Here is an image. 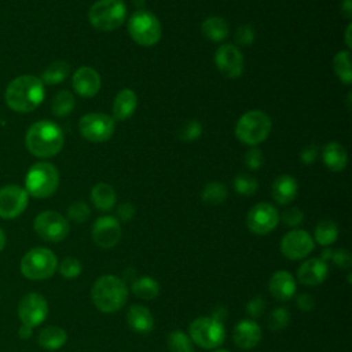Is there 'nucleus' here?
Returning <instances> with one entry per match:
<instances>
[{
  "label": "nucleus",
  "instance_id": "obj_1",
  "mask_svg": "<svg viewBox=\"0 0 352 352\" xmlns=\"http://www.w3.org/2000/svg\"><path fill=\"white\" fill-rule=\"evenodd\" d=\"M45 89L43 81L32 74L18 76L11 80L4 92L7 106L16 113L36 110L44 100Z\"/></svg>",
  "mask_w": 352,
  "mask_h": 352
},
{
  "label": "nucleus",
  "instance_id": "obj_2",
  "mask_svg": "<svg viewBox=\"0 0 352 352\" xmlns=\"http://www.w3.org/2000/svg\"><path fill=\"white\" fill-rule=\"evenodd\" d=\"M63 132L52 121L33 122L26 131L25 146L30 154L38 158H51L63 147Z\"/></svg>",
  "mask_w": 352,
  "mask_h": 352
},
{
  "label": "nucleus",
  "instance_id": "obj_3",
  "mask_svg": "<svg viewBox=\"0 0 352 352\" xmlns=\"http://www.w3.org/2000/svg\"><path fill=\"white\" fill-rule=\"evenodd\" d=\"M91 298L99 311L111 314L126 302L128 287L125 282L116 275H102L92 285Z\"/></svg>",
  "mask_w": 352,
  "mask_h": 352
},
{
  "label": "nucleus",
  "instance_id": "obj_4",
  "mask_svg": "<svg viewBox=\"0 0 352 352\" xmlns=\"http://www.w3.org/2000/svg\"><path fill=\"white\" fill-rule=\"evenodd\" d=\"M59 186L58 169L45 161L32 165L25 176V190L34 198L51 197Z\"/></svg>",
  "mask_w": 352,
  "mask_h": 352
},
{
  "label": "nucleus",
  "instance_id": "obj_5",
  "mask_svg": "<svg viewBox=\"0 0 352 352\" xmlns=\"http://www.w3.org/2000/svg\"><path fill=\"white\" fill-rule=\"evenodd\" d=\"M271 118L261 110L246 111L235 125V136L248 146L264 142L271 132Z\"/></svg>",
  "mask_w": 352,
  "mask_h": 352
},
{
  "label": "nucleus",
  "instance_id": "obj_6",
  "mask_svg": "<svg viewBox=\"0 0 352 352\" xmlns=\"http://www.w3.org/2000/svg\"><path fill=\"white\" fill-rule=\"evenodd\" d=\"M126 16V7L122 0H98L89 11L88 19L95 29L110 32L120 28Z\"/></svg>",
  "mask_w": 352,
  "mask_h": 352
},
{
  "label": "nucleus",
  "instance_id": "obj_7",
  "mask_svg": "<svg viewBox=\"0 0 352 352\" xmlns=\"http://www.w3.org/2000/svg\"><path fill=\"white\" fill-rule=\"evenodd\" d=\"M58 268L56 256L47 248H33L21 260V272L32 280L48 279Z\"/></svg>",
  "mask_w": 352,
  "mask_h": 352
},
{
  "label": "nucleus",
  "instance_id": "obj_8",
  "mask_svg": "<svg viewBox=\"0 0 352 352\" xmlns=\"http://www.w3.org/2000/svg\"><path fill=\"white\" fill-rule=\"evenodd\" d=\"M128 33L132 40L140 45L150 47L161 38V23L150 11L139 10L128 21Z\"/></svg>",
  "mask_w": 352,
  "mask_h": 352
},
{
  "label": "nucleus",
  "instance_id": "obj_9",
  "mask_svg": "<svg viewBox=\"0 0 352 352\" xmlns=\"http://www.w3.org/2000/svg\"><path fill=\"white\" fill-rule=\"evenodd\" d=\"M188 334L190 340L201 348L213 349L223 344L226 338V329L223 322L212 316H199L191 322Z\"/></svg>",
  "mask_w": 352,
  "mask_h": 352
},
{
  "label": "nucleus",
  "instance_id": "obj_10",
  "mask_svg": "<svg viewBox=\"0 0 352 352\" xmlns=\"http://www.w3.org/2000/svg\"><path fill=\"white\" fill-rule=\"evenodd\" d=\"M36 234L48 242H60L69 235V221L55 210H44L38 213L33 221Z\"/></svg>",
  "mask_w": 352,
  "mask_h": 352
},
{
  "label": "nucleus",
  "instance_id": "obj_11",
  "mask_svg": "<svg viewBox=\"0 0 352 352\" xmlns=\"http://www.w3.org/2000/svg\"><path fill=\"white\" fill-rule=\"evenodd\" d=\"M114 118L104 113H88L78 121V131L81 136L94 143L109 140L114 132Z\"/></svg>",
  "mask_w": 352,
  "mask_h": 352
},
{
  "label": "nucleus",
  "instance_id": "obj_12",
  "mask_svg": "<svg viewBox=\"0 0 352 352\" xmlns=\"http://www.w3.org/2000/svg\"><path fill=\"white\" fill-rule=\"evenodd\" d=\"M48 315L47 300L38 293L25 294L18 304V316L23 326L30 329L41 324Z\"/></svg>",
  "mask_w": 352,
  "mask_h": 352
},
{
  "label": "nucleus",
  "instance_id": "obj_13",
  "mask_svg": "<svg viewBox=\"0 0 352 352\" xmlns=\"http://www.w3.org/2000/svg\"><path fill=\"white\" fill-rule=\"evenodd\" d=\"M279 223V214L275 206H272L268 202H258L250 210L246 216V224L248 228L258 235H264L271 232Z\"/></svg>",
  "mask_w": 352,
  "mask_h": 352
},
{
  "label": "nucleus",
  "instance_id": "obj_14",
  "mask_svg": "<svg viewBox=\"0 0 352 352\" xmlns=\"http://www.w3.org/2000/svg\"><path fill=\"white\" fill-rule=\"evenodd\" d=\"M29 195L25 188L8 184L0 188V217L15 219L28 206Z\"/></svg>",
  "mask_w": 352,
  "mask_h": 352
},
{
  "label": "nucleus",
  "instance_id": "obj_15",
  "mask_svg": "<svg viewBox=\"0 0 352 352\" xmlns=\"http://www.w3.org/2000/svg\"><path fill=\"white\" fill-rule=\"evenodd\" d=\"M314 239L304 230H292L280 241V252L290 260L307 257L314 250Z\"/></svg>",
  "mask_w": 352,
  "mask_h": 352
},
{
  "label": "nucleus",
  "instance_id": "obj_16",
  "mask_svg": "<svg viewBox=\"0 0 352 352\" xmlns=\"http://www.w3.org/2000/svg\"><path fill=\"white\" fill-rule=\"evenodd\" d=\"M214 63L219 72L228 78H236L243 72V55L239 48L232 44H223L217 48Z\"/></svg>",
  "mask_w": 352,
  "mask_h": 352
},
{
  "label": "nucleus",
  "instance_id": "obj_17",
  "mask_svg": "<svg viewBox=\"0 0 352 352\" xmlns=\"http://www.w3.org/2000/svg\"><path fill=\"white\" fill-rule=\"evenodd\" d=\"M92 239L102 249L116 246L121 239V226L116 217L102 216L92 226Z\"/></svg>",
  "mask_w": 352,
  "mask_h": 352
},
{
  "label": "nucleus",
  "instance_id": "obj_18",
  "mask_svg": "<svg viewBox=\"0 0 352 352\" xmlns=\"http://www.w3.org/2000/svg\"><path fill=\"white\" fill-rule=\"evenodd\" d=\"M72 85L76 94L82 98H92L100 89V76L99 73L88 66L77 69L72 77Z\"/></svg>",
  "mask_w": 352,
  "mask_h": 352
},
{
  "label": "nucleus",
  "instance_id": "obj_19",
  "mask_svg": "<svg viewBox=\"0 0 352 352\" xmlns=\"http://www.w3.org/2000/svg\"><path fill=\"white\" fill-rule=\"evenodd\" d=\"M232 340L241 349H252L261 340V329L254 320H241L232 331Z\"/></svg>",
  "mask_w": 352,
  "mask_h": 352
},
{
  "label": "nucleus",
  "instance_id": "obj_20",
  "mask_svg": "<svg viewBox=\"0 0 352 352\" xmlns=\"http://www.w3.org/2000/svg\"><path fill=\"white\" fill-rule=\"evenodd\" d=\"M329 268L324 261L320 258H308L297 270V278L300 283L305 286L320 285L327 276Z\"/></svg>",
  "mask_w": 352,
  "mask_h": 352
},
{
  "label": "nucleus",
  "instance_id": "obj_21",
  "mask_svg": "<svg viewBox=\"0 0 352 352\" xmlns=\"http://www.w3.org/2000/svg\"><path fill=\"white\" fill-rule=\"evenodd\" d=\"M268 287L274 298L279 301H287L296 293V280L290 272L276 271L272 274Z\"/></svg>",
  "mask_w": 352,
  "mask_h": 352
},
{
  "label": "nucleus",
  "instance_id": "obj_22",
  "mask_svg": "<svg viewBox=\"0 0 352 352\" xmlns=\"http://www.w3.org/2000/svg\"><path fill=\"white\" fill-rule=\"evenodd\" d=\"M297 180L290 175H280L272 183V197L280 205L293 202L297 197Z\"/></svg>",
  "mask_w": 352,
  "mask_h": 352
},
{
  "label": "nucleus",
  "instance_id": "obj_23",
  "mask_svg": "<svg viewBox=\"0 0 352 352\" xmlns=\"http://www.w3.org/2000/svg\"><path fill=\"white\" fill-rule=\"evenodd\" d=\"M138 106V98L135 92L129 88L121 89L113 103V118L118 121L128 120L136 110Z\"/></svg>",
  "mask_w": 352,
  "mask_h": 352
},
{
  "label": "nucleus",
  "instance_id": "obj_24",
  "mask_svg": "<svg viewBox=\"0 0 352 352\" xmlns=\"http://www.w3.org/2000/svg\"><path fill=\"white\" fill-rule=\"evenodd\" d=\"M126 322L133 331L142 333V334L151 331V329L154 326V319H153L151 312L146 307L139 305V304H133L128 309Z\"/></svg>",
  "mask_w": 352,
  "mask_h": 352
},
{
  "label": "nucleus",
  "instance_id": "obj_25",
  "mask_svg": "<svg viewBox=\"0 0 352 352\" xmlns=\"http://www.w3.org/2000/svg\"><path fill=\"white\" fill-rule=\"evenodd\" d=\"M322 158L324 165L333 172L344 170L348 162V155L345 148L336 142H330L323 147Z\"/></svg>",
  "mask_w": 352,
  "mask_h": 352
},
{
  "label": "nucleus",
  "instance_id": "obj_26",
  "mask_svg": "<svg viewBox=\"0 0 352 352\" xmlns=\"http://www.w3.org/2000/svg\"><path fill=\"white\" fill-rule=\"evenodd\" d=\"M116 198L114 188L107 183H98L91 190V201L102 212L110 210L116 204Z\"/></svg>",
  "mask_w": 352,
  "mask_h": 352
},
{
  "label": "nucleus",
  "instance_id": "obj_27",
  "mask_svg": "<svg viewBox=\"0 0 352 352\" xmlns=\"http://www.w3.org/2000/svg\"><path fill=\"white\" fill-rule=\"evenodd\" d=\"M66 340H67L66 331L58 326H48L43 329L37 337L38 345L48 351L59 349L60 346L65 345Z\"/></svg>",
  "mask_w": 352,
  "mask_h": 352
},
{
  "label": "nucleus",
  "instance_id": "obj_28",
  "mask_svg": "<svg viewBox=\"0 0 352 352\" xmlns=\"http://www.w3.org/2000/svg\"><path fill=\"white\" fill-rule=\"evenodd\" d=\"M201 30L208 40L214 43H220L228 36V25L220 16L206 18L201 25Z\"/></svg>",
  "mask_w": 352,
  "mask_h": 352
},
{
  "label": "nucleus",
  "instance_id": "obj_29",
  "mask_svg": "<svg viewBox=\"0 0 352 352\" xmlns=\"http://www.w3.org/2000/svg\"><path fill=\"white\" fill-rule=\"evenodd\" d=\"M69 72H70V65L66 60H55L44 69L40 80L43 81V84H48V85L60 84L69 76Z\"/></svg>",
  "mask_w": 352,
  "mask_h": 352
},
{
  "label": "nucleus",
  "instance_id": "obj_30",
  "mask_svg": "<svg viewBox=\"0 0 352 352\" xmlns=\"http://www.w3.org/2000/svg\"><path fill=\"white\" fill-rule=\"evenodd\" d=\"M132 293L138 298L143 300H153L158 296L160 293V285L157 280L148 276H142L138 278L132 282Z\"/></svg>",
  "mask_w": 352,
  "mask_h": 352
},
{
  "label": "nucleus",
  "instance_id": "obj_31",
  "mask_svg": "<svg viewBox=\"0 0 352 352\" xmlns=\"http://www.w3.org/2000/svg\"><path fill=\"white\" fill-rule=\"evenodd\" d=\"M74 109V96L70 91H59L51 102V111L56 117H66Z\"/></svg>",
  "mask_w": 352,
  "mask_h": 352
},
{
  "label": "nucleus",
  "instance_id": "obj_32",
  "mask_svg": "<svg viewBox=\"0 0 352 352\" xmlns=\"http://www.w3.org/2000/svg\"><path fill=\"white\" fill-rule=\"evenodd\" d=\"M333 67L337 74V77L346 85L351 84L352 81V72H351V52L349 50L346 51H340L336 54L333 59Z\"/></svg>",
  "mask_w": 352,
  "mask_h": 352
},
{
  "label": "nucleus",
  "instance_id": "obj_33",
  "mask_svg": "<svg viewBox=\"0 0 352 352\" xmlns=\"http://www.w3.org/2000/svg\"><path fill=\"white\" fill-rule=\"evenodd\" d=\"M227 192H228L227 187L223 183L210 182L204 187L201 192V198L208 205H220L226 201Z\"/></svg>",
  "mask_w": 352,
  "mask_h": 352
},
{
  "label": "nucleus",
  "instance_id": "obj_34",
  "mask_svg": "<svg viewBox=\"0 0 352 352\" xmlns=\"http://www.w3.org/2000/svg\"><path fill=\"white\" fill-rule=\"evenodd\" d=\"M338 227L333 220H322L315 228V241L322 246H329L336 242Z\"/></svg>",
  "mask_w": 352,
  "mask_h": 352
},
{
  "label": "nucleus",
  "instance_id": "obj_35",
  "mask_svg": "<svg viewBox=\"0 0 352 352\" xmlns=\"http://www.w3.org/2000/svg\"><path fill=\"white\" fill-rule=\"evenodd\" d=\"M168 349L169 352H194L192 341L182 330H173L168 336Z\"/></svg>",
  "mask_w": 352,
  "mask_h": 352
},
{
  "label": "nucleus",
  "instance_id": "obj_36",
  "mask_svg": "<svg viewBox=\"0 0 352 352\" xmlns=\"http://www.w3.org/2000/svg\"><path fill=\"white\" fill-rule=\"evenodd\" d=\"M234 188L238 194L250 197V195L256 194V191L258 188V183L250 175H238L234 180Z\"/></svg>",
  "mask_w": 352,
  "mask_h": 352
},
{
  "label": "nucleus",
  "instance_id": "obj_37",
  "mask_svg": "<svg viewBox=\"0 0 352 352\" xmlns=\"http://www.w3.org/2000/svg\"><path fill=\"white\" fill-rule=\"evenodd\" d=\"M289 320H290L289 311L283 307H278L272 309V312L268 316V327L274 331H279L289 324Z\"/></svg>",
  "mask_w": 352,
  "mask_h": 352
},
{
  "label": "nucleus",
  "instance_id": "obj_38",
  "mask_svg": "<svg viewBox=\"0 0 352 352\" xmlns=\"http://www.w3.org/2000/svg\"><path fill=\"white\" fill-rule=\"evenodd\" d=\"M91 214L89 206L84 201H74L69 208H67V217L74 221V223H84L88 220Z\"/></svg>",
  "mask_w": 352,
  "mask_h": 352
},
{
  "label": "nucleus",
  "instance_id": "obj_39",
  "mask_svg": "<svg viewBox=\"0 0 352 352\" xmlns=\"http://www.w3.org/2000/svg\"><path fill=\"white\" fill-rule=\"evenodd\" d=\"M81 263L74 257H66L59 264V272L66 279L77 278L81 274Z\"/></svg>",
  "mask_w": 352,
  "mask_h": 352
},
{
  "label": "nucleus",
  "instance_id": "obj_40",
  "mask_svg": "<svg viewBox=\"0 0 352 352\" xmlns=\"http://www.w3.org/2000/svg\"><path fill=\"white\" fill-rule=\"evenodd\" d=\"M201 133H202V126H201V124H199L198 121L191 120V121L186 122V124L180 128V131H179V138H180V140H183V142H192V140H197V139L201 136Z\"/></svg>",
  "mask_w": 352,
  "mask_h": 352
},
{
  "label": "nucleus",
  "instance_id": "obj_41",
  "mask_svg": "<svg viewBox=\"0 0 352 352\" xmlns=\"http://www.w3.org/2000/svg\"><path fill=\"white\" fill-rule=\"evenodd\" d=\"M302 219H304V213L298 208H289L283 210V213L279 217V220H282V223L289 227H296L301 224Z\"/></svg>",
  "mask_w": 352,
  "mask_h": 352
},
{
  "label": "nucleus",
  "instance_id": "obj_42",
  "mask_svg": "<svg viewBox=\"0 0 352 352\" xmlns=\"http://www.w3.org/2000/svg\"><path fill=\"white\" fill-rule=\"evenodd\" d=\"M254 37H256V33H254L253 26H250V25H242L235 32V41L239 45L252 44L254 41Z\"/></svg>",
  "mask_w": 352,
  "mask_h": 352
},
{
  "label": "nucleus",
  "instance_id": "obj_43",
  "mask_svg": "<svg viewBox=\"0 0 352 352\" xmlns=\"http://www.w3.org/2000/svg\"><path fill=\"white\" fill-rule=\"evenodd\" d=\"M245 164L249 169H258L263 165V153L260 148L252 146L245 154Z\"/></svg>",
  "mask_w": 352,
  "mask_h": 352
},
{
  "label": "nucleus",
  "instance_id": "obj_44",
  "mask_svg": "<svg viewBox=\"0 0 352 352\" xmlns=\"http://www.w3.org/2000/svg\"><path fill=\"white\" fill-rule=\"evenodd\" d=\"M331 260L336 263L337 267H340L342 270H348L352 265V257H351V253L346 249L333 250Z\"/></svg>",
  "mask_w": 352,
  "mask_h": 352
},
{
  "label": "nucleus",
  "instance_id": "obj_45",
  "mask_svg": "<svg viewBox=\"0 0 352 352\" xmlns=\"http://www.w3.org/2000/svg\"><path fill=\"white\" fill-rule=\"evenodd\" d=\"M264 308H265V301H264L260 296H257V297H253V298L248 302V305H246V312H248L249 316H252V318H258V316L263 315Z\"/></svg>",
  "mask_w": 352,
  "mask_h": 352
},
{
  "label": "nucleus",
  "instance_id": "obj_46",
  "mask_svg": "<svg viewBox=\"0 0 352 352\" xmlns=\"http://www.w3.org/2000/svg\"><path fill=\"white\" fill-rule=\"evenodd\" d=\"M135 212H136V209H135V206L131 202H124V204H121L118 206L117 216H118V219L121 221H129V220L133 219Z\"/></svg>",
  "mask_w": 352,
  "mask_h": 352
},
{
  "label": "nucleus",
  "instance_id": "obj_47",
  "mask_svg": "<svg viewBox=\"0 0 352 352\" xmlns=\"http://www.w3.org/2000/svg\"><path fill=\"white\" fill-rule=\"evenodd\" d=\"M297 307L301 309V311H311L314 309L315 307V298L312 294H308V293H302L297 297Z\"/></svg>",
  "mask_w": 352,
  "mask_h": 352
},
{
  "label": "nucleus",
  "instance_id": "obj_48",
  "mask_svg": "<svg viewBox=\"0 0 352 352\" xmlns=\"http://www.w3.org/2000/svg\"><path fill=\"white\" fill-rule=\"evenodd\" d=\"M316 155H318V147L311 144V146H307L301 150L300 153V160L302 164H312L315 160H316Z\"/></svg>",
  "mask_w": 352,
  "mask_h": 352
},
{
  "label": "nucleus",
  "instance_id": "obj_49",
  "mask_svg": "<svg viewBox=\"0 0 352 352\" xmlns=\"http://www.w3.org/2000/svg\"><path fill=\"white\" fill-rule=\"evenodd\" d=\"M341 14L349 19L352 15V0H344V3L341 4Z\"/></svg>",
  "mask_w": 352,
  "mask_h": 352
},
{
  "label": "nucleus",
  "instance_id": "obj_50",
  "mask_svg": "<svg viewBox=\"0 0 352 352\" xmlns=\"http://www.w3.org/2000/svg\"><path fill=\"white\" fill-rule=\"evenodd\" d=\"M226 316H227V309L224 307H219L217 309L213 311V315H212V318H214V319H217L220 322H223Z\"/></svg>",
  "mask_w": 352,
  "mask_h": 352
},
{
  "label": "nucleus",
  "instance_id": "obj_51",
  "mask_svg": "<svg viewBox=\"0 0 352 352\" xmlns=\"http://www.w3.org/2000/svg\"><path fill=\"white\" fill-rule=\"evenodd\" d=\"M32 330H33V329L21 324V327H19V330H18V334H19V337H21L22 340H26V338H29V337L32 336Z\"/></svg>",
  "mask_w": 352,
  "mask_h": 352
},
{
  "label": "nucleus",
  "instance_id": "obj_52",
  "mask_svg": "<svg viewBox=\"0 0 352 352\" xmlns=\"http://www.w3.org/2000/svg\"><path fill=\"white\" fill-rule=\"evenodd\" d=\"M351 29H352V23H349L346 26V32H345V43H346L348 48L352 47V43H351Z\"/></svg>",
  "mask_w": 352,
  "mask_h": 352
},
{
  "label": "nucleus",
  "instance_id": "obj_53",
  "mask_svg": "<svg viewBox=\"0 0 352 352\" xmlns=\"http://www.w3.org/2000/svg\"><path fill=\"white\" fill-rule=\"evenodd\" d=\"M331 256H333V250H331V249H324V250L322 252V254H320V260L326 263L327 260L331 258Z\"/></svg>",
  "mask_w": 352,
  "mask_h": 352
},
{
  "label": "nucleus",
  "instance_id": "obj_54",
  "mask_svg": "<svg viewBox=\"0 0 352 352\" xmlns=\"http://www.w3.org/2000/svg\"><path fill=\"white\" fill-rule=\"evenodd\" d=\"M4 246H6V235H4L3 230L0 228V252L4 249Z\"/></svg>",
  "mask_w": 352,
  "mask_h": 352
},
{
  "label": "nucleus",
  "instance_id": "obj_55",
  "mask_svg": "<svg viewBox=\"0 0 352 352\" xmlns=\"http://www.w3.org/2000/svg\"><path fill=\"white\" fill-rule=\"evenodd\" d=\"M213 352H228V351H226V349H217V351H213Z\"/></svg>",
  "mask_w": 352,
  "mask_h": 352
}]
</instances>
